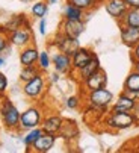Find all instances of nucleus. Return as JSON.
Returning <instances> with one entry per match:
<instances>
[{
    "mask_svg": "<svg viewBox=\"0 0 139 153\" xmlns=\"http://www.w3.org/2000/svg\"><path fill=\"white\" fill-rule=\"evenodd\" d=\"M20 115L21 112L18 108L14 105V102L9 97H2L0 99V118L5 129L11 132H18L20 130Z\"/></svg>",
    "mask_w": 139,
    "mask_h": 153,
    "instance_id": "f257e3e1",
    "label": "nucleus"
},
{
    "mask_svg": "<svg viewBox=\"0 0 139 153\" xmlns=\"http://www.w3.org/2000/svg\"><path fill=\"white\" fill-rule=\"evenodd\" d=\"M101 123L107 130L121 132V130H127L130 127H135L136 118H135L133 112H110V111H107L106 115L103 117Z\"/></svg>",
    "mask_w": 139,
    "mask_h": 153,
    "instance_id": "f03ea898",
    "label": "nucleus"
},
{
    "mask_svg": "<svg viewBox=\"0 0 139 153\" xmlns=\"http://www.w3.org/2000/svg\"><path fill=\"white\" fill-rule=\"evenodd\" d=\"M83 103L91 106V108H95V109H100L103 112H107L110 105L113 103L115 97H113V93L110 90H107V86L104 88H98V90H94V91H88V93H83Z\"/></svg>",
    "mask_w": 139,
    "mask_h": 153,
    "instance_id": "7ed1b4c3",
    "label": "nucleus"
},
{
    "mask_svg": "<svg viewBox=\"0 0 139 153\" xmlns=\"http://www.w3.org/2000/svg\"><path fill=\"white\" fill-rule=\"evenodd\" d=\"M44 118V109L39 105H32L27 109L21 112L20 115V130L18 132H26L33 127L41 126V121Z\"/></svg>",
    "mask_w": 139,
    "mask_h": 153,
    "instance_id": "20e7f679",
    "label": "nucleus"
},
{
    "mask_svg": "<svg viewBox=\"0 0 139 153\" xmlns=\"http://www.w3.org/2000/svg\"><path fill=\"white\" fill-rule=\"evenodd\" d=\"M47 85H49L47 83V77L44 76V73H39L33 79L23 83L21 91L30 100H39V99H42L45 91H47Z\"/></svg>",
    "mask_w": 139,
    "mask_h": 153,
    "instance_id": "39448f33",
    "label": "nucleus"
},
{
    "mask_svg": "<svg viewBox=\"0 0 139 153\" xmlns=\"http://www.w3.org/2000/svg\"><path fill=\"white\" fill-rule=\"evenodd\" d=\"M50 46L55 47L58 52H64L67 55L71 56L79 47H80V42H79V38H71L65 35L62 30H56V33L53 35L52 41H50Z\"/></svg>",
    "mask_w": 139,
    "mask_h": 153,
    "instance_id": "423d86ee",
    "label": "nucleus"
},
{
    "mask_svg": "<svg viewBox=\"0 0 139 153\" xmlns=\"http://www.w3.org/2000/svg\"><path fill=\"white\" fill-rule=\"evenodd\" d=\"M9 42L11 46L17 47V49H23L29 44L33 42V30H32V25H27V26H23L14 32H11L9 35Z\"/></svg>",
    "mask_w": 139,
    "mask_h": 153,
    "instance_id": "0eeeda50",
    "label": "nucleus"
},
{
    "mask_svg": "<svg viewBox=\"0 0 139 153\" xmlns=\"http://www.w3.org/2000/svg\"><path fill=\"white\" fill-rule=\"evenodd\" d=\"M107 74L103 68L97 70L95 73H92L86 80H83L80 85V88H82V94L83 93H88V91H94V90H98V88H104V86H107Z\"/></svg>",
    "mask_w": 139,
    "mask_h": 153,
    "instance_id": "6e6552de",
    "label": "nucleus"
},
{
    "mask_svg": "<svg viewBox=\"0 0 139 153\" xmlns=\"http://www.w3.org/2000/svg\"><path fill=\"white\" fill-rule=\"evenodd\" d=\"M52 65H53L55 71H58L61 76H71L74 73L71 56L64 53V52L56 50V53L52 55Z\"/></svg>",
    "mask_w": 139,
    "mask_h": 153,
    "instance_id": "1a4fd4ad",
    "label": "nucleus"
},
{
    "mask_svg": "<svg viewBox=\"0 0 139 153\" xmlns=\"http://www.w3.org/2000/svg\"><path fill=\"white\" fill-rule=\"evenodd\" d=\"M103 6H104V11L107 12V15H110L117 23H120L123 20V17L126 15V12L129 9L124 0H103Z\"/></svg>",
    "mask_w": 139,
    "mask_h": 153,
    "instance_id": "9d476101",
    "label": "nucleus"
},
{
    "mask_svg": "<svg viewBox=\"0 0 139 153\" xmlns=\"http://www.w3.org/2000/svg\"><path fill=\"white\" fill-rule=\"evenodd\" d=\"M86 23L85 20H64L59 25V30H62L65 35L71 38H80V35L85 32Z\"/></svg>",
    "mask_w": 139,
    "mask_h": 153,
    "instance_id": "9b49d317",
    "label": "nucleus"
},
{
    "mask_svg": "<svg viewBox=\"0 0 139 153\" xmlns=\"http://www.w3.org/2000/svg\"><path fill=\"white\" fill-rule=\"evenodd\" d=\"M97 53L92 50V49H89V47H79L73 55H71V62H73V70H74V73L76 71H79L82 67H85V65L94 58Z\"/></svg>",
    "mask_w": 139,
    "mask_h": 153,
    "instance_id": "f8f14e48",
    "label": "nucleus"
},
{
    "mask_svg": "<svg viewBox=\"0 0 139 153\" xmlns=\"http://www.w3.org/2000/svg\"><path fill=\"white\" fill-rule=\"evenodd\" d=\"M56 141H58V135L42 132V134L36 138V141L32 144L30 150H33L35 153H49V152L55 147Z\"/></svg>",
    "mask_w": 139,
    "mask_h": 153,
    "instance_id": "ddd939ff",
    "label": "nucleus"
},
{
    "mask_svg": "<svg viewBox=\"0 0 139 153\" xmlns=\"http://www.w3.org/2000/svg\"><path fill=\"white\" fill-rule=\"evenodd\" d=\"M79 126L74 120H70V118H64V123L58 132V138H62L65 143H71L74 140L79 138Z\"/></svg>",
    "mask_w": 139,
    "mask_h": 153,
    "instance_id": "4468645a",
    "label": "nucleus"
},
{
    "mask_svg": "<svg viewBox=\"0 0 139 153\" xmlns=\"http://www.w3.org/2000/svg\"><path fill=\"white\" fill-rule=\"evenodd\" d=\"M120 26V38H121V42L129 47L130 50L133 47H136L139 44V29L138 27H130V26H126V25H118Z\"/></svg>",
    "mask_w": 139,
    "mask_h": 153,
    "instance_id": "2eb2a0df",
    "label": "nucleus"
},
{
    "mask_svg": "<svg viewBox=\"0 0 139 153\" xmlns=\"http://www.w3.org/2000/svg\"><path fill=\"white\" fill-rule=\"evenodd\" d=\"M64 123V117L61 114H49V115H44L42 121H41V129L42 132L45 134H53V135H58L59 129Z\"/></svg>",
    "mask_w": 139,
    "mask_h": 153,
    "instance_id": "dca6fc26",
    "label": "nucleus"
},
{
    "mask_svg": "<svg viewBox=\"0 0 139 153\" xmlns=\"http://www.w3.org/2000/svg\"><path fill=\"white\" fill-rule=\"evenodd\" d=\"M136 105V100H133L130 96H127L126 93H120V96L113 100V103L110 105L109 111L110 112H132L133 108Z\"/></svg>",
    "mask_w": 139,
    "mask_h": 153,
    "instance_id": "f3484780",
    "label": "nucleus"
},
{
    "mask_svg": "<svg viewBox=\"0 0 139 153\" xmlns=\"http://www.w3.org/2000/svg\"><path fill=\"white\" fill-rule=\"evenodd\" d=\"M38 58H39V50H38V47L35 46V42H32V44L20 49V56H18V59H20L21 67H27V65H36Z\"/></svg>",
    "mask_w": 139,
    "mask_h": 153,
    "instance_id": "a211bd4d",
    "label": "nucleus"
},
{
    "mask_svg": "<svg viewBox=\"0 0 139 153\" xmlns=\"http://www.w3.org/2000/svg\"><path fill=\"white\" fill-rule=\"evenodd\" d=\"M27 25H30V20L27 18L26 14H15L6 21L5 25L0 26V29L9 35L11 32H14V30H17V29L23 27V26H27Z\"/></svg>",
    "mask_w": 139,
    "mask_h": 153,
    "instance_id": "6ab92c4d",
    "label": "nucleus"
},
{
    "mask_svg": "<svg viewBox=\"0 0 139 153\" xmlns=\"http://www.w3.org/2000/svg\"><path fill=\"white\" fill-rule=\"evenodd\" d=\"M101 68V64H100V58L95 55L94 58H92L85 67H82L79 71H76V74H77V82L79 83H82L83 80H86L92 73H95L97 70H100Z\"/></svg>",
    "mask_w": 139,
    "mask_h": 153,
    "instance_id": "aec40b11",
    "label": "nucleus"
},
{
    "mask_svg": "<svg viewBox=\"0 0 139 153\" xmlns=\"http://www.w3.org/2000/svg\"><path fill=\"white\" fill-rule=\"evenodd\" d=\"M62 18L64 20H85V11L65 2L64 9H62Z\"/></svg>",
    "mask_w": 139,
    "mask_h": 153,
    "instance_id": "412c9836",
    "label": "nucleus"
},
{
    "mask_svg": "<svg viewBox=\"0 0 139 153\" xmlns=\"http://www.w3.org/2000/svg\"><path fill=\"white\" fill-rule=\"evenodd\" d=\"M118 25H126L130 27H138L139 29V8H129L126 15Z\"/></svg>",
    "mask_w": 139,
    "mask_h": 153,
    "instance_id": "4be33fe9",
    "label": "nucleus"
},
{
    "mask_svg": "<svg viewBox=\"0 0 139 153\" xmlns=\"http://www.w3.org/2000/svg\"><path fill=\"white\" fill-rule=\"evenodd\" d=\"M67 3H71L80 9H83L85 12H91L100 6V3H103V0H65Z\"/></svg>",
    "mask_w": 139,
    "mask_h": 153,
    "instance_id": "5701e85b",
    "label": "nucleus"
},
{
    "mask_svg": "<svg viewBox=\"0 0 139 153\" xmlns=\"http://www.w3.org/2000/svg\"><path fill=\"white\" fill-rule=\"evenodd\" d=\"M49 3L45 2V0H35V3L32 5L30 8V14L33 18H44L45 15L49 14Z\"/></svg>",
    "mask_w": 139,
    "mask_h": 153,
    "instance_id": "b1692460",
    "label": "nucleus"
},
{
    "mask_svg": "<svg viewBox=\"0 0 139 153\" xmlns=\"http://www.w3.org/2000/svg\"><path fill=\"white\" fill-rule=\"evenodd\" d=\"M139 90V73L132 70L123 83V91H138Z\"/></svg>",
    "mask_w": 139,
    "mask_h": 153,
    "instance_id": "393cba45",
    "label": "nucleus"
},
{
    "mask_svg": "<svg viewBox=\"0 0 139 153\" xmlns=\"http://www.w3.org/2000/svg\"><path fill=\"white\" fill-rule=\"evenodd\" d=\"M38 68L41 70V73H47L52 67V55L49 53V50H41L39 52V58H38Z\"/></svg>",
    "mask_w": 139,
    "mask_h": 153,
    "instance_id": "a878e982",
    "label": "nucleus"
},
{
    "mask_svg": "<svg viewBox=\"0 0 139 153\" xmlns=\"http://www.w3.org/2000/svg\"><path fill=\"white\" fill-rule=\"evenodd\" d=\"M41 73V70L38 68V65H27V67H23L20 71V82L24 83L30 79H33L35 76H38Z\"/></svg>",
    "mask_w": 139,
    "mask_h": 153,
    "instance_id": "bb28decb",
    "label": "nucleus"
},
{
    "mask_svg": "<svg viewBox=\"0 0 139 153\" xmlns=\"http://www.w3.org/2000/svg\"><path fill=\"white\" fill-rule=\"evenodd\" d=\"M41 134H42V129H41L39 126H38V127H33V129H30V130H26L24 137H23V143H24V146L27 147V150H30L32 144L36 141V138H38Z\"/></svg>",
    "mask_w": 139,
    "mask_h": 153,
    "instance_id": "cd10ccee",
    "label": "nucleus"
},
{
    "mask_svg": "<svg viewBox=\"0 0 139 153\" xmlns=\"http://www.w3.org/2000/svg\"><path fill=\"white\" fill-rule=\"evenodd\" d=\"M82 99H83V97H82V96H77V94H74V96H68V97L65 99V106H67L68 109L77 111V109H80L82 105H83V100H82Z\"/></svg>",
    "mask_w": 139,
    "mask_h": 153,
    "instance_id": "c85d7f7f",
    "label": "nucleus"
},
{
    "mask_svg": "<svg viewBox=\"0 0 139 153\" xmlns=\"http://www.w3.org/2000/svg\"><path fill=\"white\" fill-rule=\"evenodd\" d=\"M11 46V42H9V36L8 33H5L2 29H0V55H2L3 52H6Z\"/></svg>",
    "mask_w": 139,
    "mask_h": 153,
    "instance_id": "c756f323",
    "label": "nucleus"
},
{
    "mask_svg": "<svg viewBox=\"0 0 139 153\" xmlns=\"http://www.w3.org/2000/svg\"><path fill=\"white\" fill-rule=\"evenodd\" d=\"M8 85H9V82H8V77L0 71V99L2 97H5L6 96V91H8Z\"/></svg>",
    "mask_w": 139,
    "mask_h": 153,
    "instance_id": "7c9ffc66",
    "label": "nucleus"
},
{
    "mask_svg": "<svg viewBox=\"0 0 139 153\" xmlns=\"http://www.w3.org/2000/svg\"><path fill=\"white\" fill-rule=\"evenodd\" d=\"M38 32L41 36H44L47 33V21H45V17L44 18H39V23H38Z\"/></svg>",
    "mask_w": 139,
    "mask_h": 153,
    "instance_id": "2f4dec72",
    "label": "nucleus"
},
{
    "mask_svg": "<svg viewBox=\"0 0 139 153\" xmlns=\"http://www.w3.org/2000/svg\"><path fill=\"white\" fill-rule=\"evenodd\" d=\"M61 80V74L58 71H53L49 74V83H58Z\"/></svg>",
    "mask_w": 139,
    "mask_h": 153,
    "instance_id": "473e14b6",
    "label": "nucleus"
},
{
    "mask_svg": "<svg viewBox=\"0 0 139 153\" xmlns=\"http://www.w3.org/2000/svg\"><path fill=\"white\" fill-rule=\"evenodd\" d=\"M130 59H132V61L139 59V44H138L136 47H133V49H132V52H130Z\"/></svg>",
    "mask_w": 139,
    "mask_h": 153,
    "instance_id": "72a5a7b5",
    "label": "nucleus"
},
{
    "mask_svg": "<svg viewBox=\"0 0 139 153\" xmlns=\"http://www.w3.org/2000/svg\"><path fill=\"white\" fill-rule=\"evenodd\" d=\"M133 115H135V118H136V126H139V100L136 102V105H135V108H133Z\"/></svg>",
    "mask_w": 139,
    "mask_h": 153,
    "instance_id": "f704fd0d",
    "label": "nucleus"
},
{
    "mask_svg": "<svg viewBox=\"0 0 139 153\" xmlns=\"http://www.w3.org/2000/svg\"><path fill=\"white\" fill-rule=\"evenodd\" d=\"M129 8H139V0H124Z\"/></svg>",
    "mask_w": 139,
    "mask_h": 153,
    "instance_id": "c9c22d12",
    "label": "nucleus"
},
{
    "mask_svg": "<svg viewBox=\"0 0 139 153\" xmlns=\"http://www.w3.org/2000/svg\"><path fill=\"white\" fill-rule=\"evenodd\" d=\"M132 70H135V71H138V73H139V59L132 61Z\"/></svg>",
    "mask_w": 139,
    "mask_h": 153,
    "instance_id": "e433bc0d",
    "label": "nucleus"
},
{
    "mask_svg": "<svg viewBox=\"0 0 139 153\" xmlns=\"http://www.w3.org/2000/svg\"><path fill=\"white\" fill-rule=\"evenodd\" d=\"M3 65H5V58H3L2 55H0V68H2Z\"/></svg>",
    "mask_w": 139,
    "mask_h": 153,
    "instance_id": "4c0bfd02",
    "label": "nucleus"
},
{
    "mask_svg": "<svg viewBox=\"0 0 139 153\" xmlns=\"http://www.w3.org/2000/svg\"><path fill=\"white\" fill-rule=\"evenodd\" d=\"M45 2H47L49 5H55V3H58L59 0H45Z\"/></svg>",
    "mask_w": 139,
    "mask_h": 153,
    "instance_id": "58836bf2",
    "label": "nucleus"
},
{
    "mask_svg": "<svg viewBox=\"0 0 139 153\" xmlns=\"http://www.w3.org/2000/svg\"><path fill=\"white\" fill-rule=\"evenodd\" d=\"M20 2H23V3H30V2H35V0H20Z\"/></svg>",
    "mask_w": 139,
    "mask_h": 153,
    "instance_id": "ea45409f",
    "label": "nucleus"
}]
</instances>
